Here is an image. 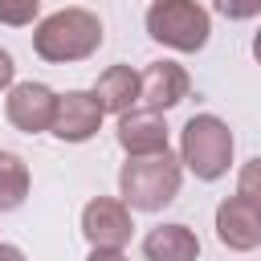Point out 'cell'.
Listing matches in <instances>:
<instances>
[{
	"instance_id": "16",
	"label": "cell",
	"mask_w": 261,
	"mask_h": 261,
	"mask_svg": "<svg viewBox=\"0 0 261 261\" xmlns=\"http://www.w3.org/2000/svg\"><path fill=\"white\" fill-rule=\"evenodd\" d=\"M212 8L224 20H253V16H261V0H212Z\"/></svg>"
},
{
	"instance_id": "17",
	"label": "cell",
	"mask_w": 261,
	"mask_h": 261,
	"mask_svg": "<svg viewBox=\"0 0 261 261\" xmlns=\"http://www.w3.org/2000/svg\"><path fill=\"white\" fill-rule=\"evenodd\" d=\"M16 86V61H12V53L8 49H0V90L8 94Z\"/></svg>"
},
{
	"instance_id": "7",
	"label": "cell",
	"mask_w": 261,
	"mask_h": 261,
	"mask_svg": "<svg viewBox=\"0 0 261 261\" xmlns=\"http://www.w3.org/2000/svg\"><path fill=\"white\" fill-rule=\"evenodd\" d=\"M135 232V216L130 208L118 200V196H94L86 208H82V237L94 245H106V249H122Z\"/></svg>"
},
{
	"instance_id": "19",
	"label": "cell",
	"mask_w": 261,
	"mask_h": 261,
	"mask_svg": "<svg viewBox=\"0 0 261 261\" xmlns=\"http://www.w3.org/2000/svg\"><path fill=\"white\" fill-rule=\"evenodd\" d=\"M0 261H29V257H24V249H20V245L0 241Z\"/></svg>"
},
{
	"instance_id": "20",
	"label": "cell",
	"mask_w": 261,
	"mask_h": 261,
	"mask_svg": "<svg viewBox=\"0 0 261 261\" xmlns=\"http://www.w3.org/2000/svg\"><path fill=\"white\" fill-rule=\"evenodd\" d=\"M253 61H257V65H261V29H257V33H253Z\"/></svg>"
},
{
	"instance_id": "4",
	"label": "cell",
	"mask_w": 261,
	"mask_h": 261,
	"mask_svg": "<svg viewBox=\"0 0 261 261\" xmlns=\"http://www.w3.org/2000/svg\"><path fill=\"white\" fill-rule=\"evenodd\" d=\"M143 29L171 53H200L212 37V12L200 0H151Z\"/></svg>"
},
{
	"instance_id": "14",
	"label": "cell",
	"mask_w": 261,
	"mask_h": 261,
	"mask_svg": "<svg viewBox=\"0 0 261 261\" xmlns=\"http://www.w3.org/2000/svg\"><path fill=\"white\" fill-rule=\"evenodd\" d=\"M237 196L249 200L261 212V155H253L249 163H241V171H237Z\"/></svg>"
},
{
	"instance_id": "9",
	"label": "cell",
	"mask_w": 261,
	"mask_h": 261,
	"mask_svg": "<svg viewBox=\"0 0 261 261\" xmlns=\"http://www.w3.org/2000/svg\"><path fill=\"white\" fill-rule=\"evenodd\" d=\"M114 139H118V147L126 151V159H143V155H163V151H171V147H167V122H163V114L143 110V106L118 114Z\"/></svg>"
},
{
	"instance_id": "13",
	"label": "cell",
	"mask_w": 261,
	"mask_h": 261,
	"mask_svg": "<svg viewBox=\"0 0 261 261\" xmlns=\"http://www.w3.org/2000/svg\"><path fill=\"white\" fill-rule=\"evenodd\" d=\"M29 188H33V175H29V163L0 147V212H16L24 200H29Z\"/></svg>"
},
{
	"instance_id": "18",
	"label": "cell",
	"mask_w": 261,
	"mask_h": 261,
	"mask_svg": "<svg viewBox=\"0 0 261 261\" xmlns=\"http://www.w3.org/2000/svg\"><path fill=\"white\" fill-rule=\"evenodd\" d=\"M86 261H130V257H126L122 249H106V245H94Z\"/></svg>"
},
{
	"instance_id": "6",
	"label": "cell",
	"mask_w": 261,
	"mask_h": 261,
	"mask_svg": "<svg viewBox=\"0 0 261 261\" xmlns=\"http://www.w3.org/2000/svg\"><path fill=\"white\" fill-rule=\"evenodd\" d=\"M102 118H106V110L98 106L94 90H65V94H57V114H53L49 135L61 143H90L102 130Z\"/></svg>"
},
{
	"instance_id": "2",
	"label": "cell",
	"mask_w": 261,
	"mask_h": 261,
	"mask_svg": "<svg viewBox=\"0 0 261 261\" xmlns=\"http://www.w3.org/2000/svg\"><path fill=\"white\" fill-rule=\"evenodd\" d=\"M184 188V163L179 155H143L126 159L118 167V200L130 212H163Z\"/></svg>"
},
{
	"instance_id": "10",
	"label": "cell",
	"mask_w": 261,
	"mask_h": 261,
	"mask_svg": "<svg viewBox=\"0 0 261 261\" xmlns=\"http://www.w3.org/2000/svg\"><path fill=\"white\" fill-rule=\"evenodd\" d=\"M216 241L232 253H253L261 249V212L241 200V196H228L216 204Z\"/></svg>"
},
{
	"instance_id": "11",
	"label": "cell",
	"mask_w": 261,
	"mask_h": 261,
	"mask_svg": "<svg viewBox=\"0 0 261 261\" xmlns=\"http://www.w3.org/2000/svg\"><path fill=\"white\" fill-rule=\"evenodd\" d=\"M143 257L147 261H196L200 237L188 224H155L143 237Z\"/></svg>"
},
{
	"instance_id": "3",
	"label": "cell",
	"mask_w": 261,
	"mask_h": 261,
	"mask_svg": "<svg viewBox=\"0 0 261 261\" xmlns=\"http://www.w3.org/2000/svg\"><path fill=\"white\" fill-rule=\"evenodd\" d=\"M237 155V139L228 130V122L220 114H192L179 130V163L184 171H192L204 184H216L220 175H228Z\"/></svg>"
},
{
	"instance_id": "1",
	"label": "cell",
	"mask_w": 261,
	"mask_h": 261,
	"mask_svg": "<svg viewBox=\"0 0 261 261\" xmlns=\"http://www.w3.org/2000/svg\"><path fill=\"white\" fill-rule=\"evenodd\" d=\"M106 29L90 8H57L33 29V53L49 65H73L102 49Z\"/></svg>"
},
{
	"instance_id": "12",
	"label": "cell",
	"mask_w": 261,
	"mask_h": 261,
	"mask_svg": "<svg viewBox=\"0 0 261 261\" xmlns=\"http://www.w3.org/2000/svg\"><path fill=\"white\" fill-rule=\"evenodd\" d=\"M90 90H94V98H98V106H102L106 114H126V110L139 106V73H135L130 65H110V69H102Z\"/></svg>"
},
{
	"instance_id": "5",
	"label": "cell",
	"mask_w": 261,
	"mask_h": 261,
	"mask_svg": "<svg viewBox=\"0 0 261 261\" xmlns=\"http://www.w3.org/2000/svg\"><path fill=\"white\" fill-rule=\"evenodd\" d=\"M57 114V90L45 82H16L4 98V118L20 135H45Z\"/></svg>"
},
{
	"instance_id": "8",
	"label": "cell",
	"mask_w": 261,
	"mask_h": 261,
	"mask_svg": "<svg viewBox=\"0 0 261 261\" xmlns=\"http://www.w3.org/2000/svg\"><path fill=\"white\" fill-rule=\"evenodd\" d=\"M192 94V77L179 61H151L143 73H139V106L143 110H155V114H167L171 106H179L184 98Z\"/></svg>"
},
{
	"instance_id": "15",
	"label": "cell",
	"mask_w": 261,
	"mask_h": 261,
	"mask_svg": "<svg viewBox=\"0 0 261 261\" xmlns=\"http://www.w3.org/2000/svg\"><path fill=\"white\" fill-rule=\"evenodd\" d=\"M41 16V0H0V24L24 29Z\"/></svg>"
}]
</instances>
